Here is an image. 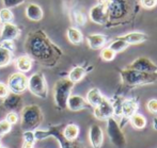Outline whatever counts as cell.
<instances>
[{"label":"cell","instance_id":"obj_1","mask_svg":"<svg viewBox=\"0 0 157 148\" xmlns=\"http://www.w3.org/2000/svg\"><path fill=\"white\" fill-rule=\"evenodd\" d=\"M25 48L27 54L33 61L47 67H54L61 59L63 52L55 43L50 41L43 30L32 31L26 39Z\"/></svg>","mask_w":157,"mask_h":148},{"label":"cell","instance_id":"obj_2","mask_svg":"<svg viewBox=\"0 0 157 148\" xmlns=\"http://www.w3.org/2000/svg\"><path fill=\"white\" fill-rule=\"evenodd\" d=\"M120 75L123 84L129 87H140V85L151 84V83L157 82V72H154V74L143 72L126 67L121 70Z\"/></svg>","mask_w":157,"mask_h":148},{"label":"cell","instance_id":"obj_3","mask_svg":"<svg viewBox=\"0 0 157 148\" xmlns=\"http://www.w3.org/2000/svg\"><path fill=\"white\" fill-rule=\"evenodd\" d=\"M44 119L43 112L41 108L36 105H26L21 109V127L23 131L35 130L41 126Z\"/></svg>","mask_w":157,"mask_h":148},{"label":"cell","instance_id":"obj_4","mask_svg":"<svg viewBox=\"0 0 157 148\" xmlns=\"http://www.w3.org/2000/svg\"><path fill=\"white\" fill-rule=\"evenodd\" d=\"M74 84L68 78H62L55 83L54 87V100L57 108L60 110L66 109V102L72 94Z\"/></svg>","mask_w":157,"mask_h":148},{"label":"cell","instance_id":"obj_5","mask_svg":"<svg viewBox=\"0 0 157 148\" xmlns=\"http://www.w3.org/2000/svg\"><path fill=\"white\" fill-rule=\"evenodd\" d=\"M27 90L30 91L32 95L39 98L45 99L48 95V87L45 76L42 72H35L28 78Z\"/></svg>","mask_w":157,"mask_h":148},{"label":"cell","instance_id":"obj_6","mask_svg":"<svg viewBox=\"0 0 157 148\" xmlns=\"http://www.w3.org/2000/svg\"><path fill=\"white\" fill-rule=\"evenodd\" d=\"M107 134L111 143L118 148H124L126 146V138L123 133L122 128L119 121L114 117L107 119Z\"/></svg>","mask_w":157,"mask_h":148},{"label":"cell","instance_id":"obj_7","mask_svg":"<svg viewBox=\"0 0 157 148\" xmlns=\"http://www.w3.org/2000/svg\"><path fill=\"white\" fill-rule=\"evenodd\" d=\"M6 85H8L11 93L21 94V93H24L27 90L28 77L26 76V74H24V72H14V74H12L9 77Z\"/></svg>","mask_w":157,"mask_h":148},{"label":"cell","instance_id":"obj_8","mask_svg":"<svg viewBox=\"0 0 157 148\" xmlns=\"http://www.w3.org/2000/svg\"><path fill=\"white\" fill-rule=\"evenodd\" d=\"M108 15L110 20L124 18L127 14L128 4L126 0H109L107 3Z\"/></svg>","mask_w":157,"mask_h":148},{"label":"cell","instance_id":"obj_9","mask_svg":"<svg viewBox=\"0 0 157 148\" xmlns=\"http://www.w3.org/2000/svg\"><path fill=\"white\" fill-rule=\"evenodd\" d=\"M89 17L92 23L96 24V25H106L109 20L107 3L98 2L97 4L92 6L89 12Z\"/></svg>","mask_w":157,"mask_h":148},{"label":"cell","instance_id":"obj_10","mask_svg":"<svg viewBox=\"0 0 157 148\" xmlns=\"http://www.w3.org/2000/svg\"><path fill=\"white\" fill-rule=\"evenodd\" d=\"M94 116L99 120H107L108 118L113 117L114 109L112 101L105 97L103 101L97 107L94 108Z\"/></svg>","mask_w":157,"mask_h":148},{"label":"cell","instance_id":"obj_11","mask_svg":"<svg viewBox=\"0 0 157 148\" xmlns=\"http://www.w3.org/2000/svg\"><path fill=\"white\" fill-rule=\"evenodd\" d=\"M127 68H132V69L143 72H151V74L157 72V65L153 61H151L149 58H145V57L137 58L127 66Z\"/></svg>","mask_w":157,"mask_h":148},{"label":"cell","instance_id":"obj_12","mask_svg":"<svg viewBox=\"0 0 157 148\" xmlns=\"http://www.w3.org/2000/svg\"><path fill=\"white\" fill-rule=\"evenodd\" d=\"M61 126H54L47 129L48 135L54 136L58 140L59 144H60L61 148H83L80 144L76 142V141H68L63 136V133L61 131Z\"/></svg>","mask_w":157,"mask_h":148},{"label":"cell","instance_id":"obj_13","mask_svg":"<svg viewBox=\"0 0 157 148\" xmlns=\"http://www.w3.org/2000/svg\"><path fill=\"white\" fill-rule=\"evenodd\" d=\"M2 107L9 112H16L17 110L21 109V107H23V98H21V94H14V93L10 92L8 96L3 98Z\"/></svg>","mask_w":157,"mask_h":148},{"label":"cell","instance_id":"obj_14","mask_svg":"<svg viewBox=\"0 0 157 148\" xmlns=\"http://www.w3.org/2000/svg\"><path fill=\"white\" fill-rule=\"evenodd\" d=\"M21 35V29L13 23L2 24L0 39L1 41H14Z\"/></svg>","mask_w":157,"mask_h":148},{"label":"cell","instance_id":"obj_15","mask_svg":"<svg viewBox=\"0 0 157 148\" xmlns=\"http://www.w3.org/2000/svg\"><path fill=\"white\" fill-rule=\"evenodd\" d=\"M138 108L139 105L136 99L134 98L123 99L122 103H121V117L124 119H129L135 113H137Z\"/></svg>","mask_w":157,"mask_h":148},{"label":"cell","instance_id":"obj_16","mask_svg":"<svg viewBox=\"0 0 157 148\" xmlns=\"http://www.w3.org/2000/svg\"><path fill=\"white\" fill-rule=\"evenodd\" d=\"M90 107V105L88 103L87 99H85L83 97L79 96V95H72L68 97L67 102H66V108L70 111L73 112H78L81 110L88 109Z\"/></svg>","mask_w":157,"mask_h":148},{"label":"cell","instance_id":"obj_17","mask_svg":"<svg viewBox=\"0 0 157 148\" xmlns=\"http://www.w3.org/2000/svg\"><path fill=\"white\" fill-rule=\"evenodd\" d=\"M89 141H90L91 146L93 148H99L103 145L104 133H103V130H101V126L94 124V125H92L91 127H90Z\"/></svg>","mask_w":157,"mask_h":148},{"label":"cell","instance_id":"obj_18","mask_svg":"<svg viewBox=\"0 0 157 148\" xmlns=\"http://www.w3.org/2000/svg\"><path fill=\"white\" fill-rule=\"evenodd\" d=\"M25 14L29 20L32 21H40L44 17V11L39 4L36 3H29L26 6Z\"/></svg>","mask_w":157,"mask_h":148},{"label":"cell","instance_id":"obj_19","mask_svg":"<svg viewBox=\"0 0 157 148\" xmlns=\"http://www.w3.org/2000/svg\"><path fill=\"white\" fill-rule=\"evenodd\" d=\"M121 39L125 41L128 45H138V44H141V43H144L145 41L147 39V34L142 32H129L127 34H124V35H121L119 36Z\"/></svg>","mask_w":157,"mask_h":148},{"label":"cell","instance_id":"obj_20","mask_svg":"<svg viewBox=\"0 0 157 148\" xmlns=\"http://www.w3.org/2000/svg\"><path fill=\"white\" fill-rule=\"evenodd\" d=\"M87 43L91 49H101L107 43V37L104 34H99V33L89 34L87 36Z\"/></svg>","mask_w":157,"mask_h":148},{"label":"cell","instance_id":"obj_21","mask_svg":"<svg viewBox=\"0 0 157 148\" xmlns=\"http://www.w3.org/2000/svg\"><path fill=\"white\" fill-rule=\"evenodd\" d=\"M15 64H16V68L18 69V72L26 74V72L31 70L33 65V60L28 54H24V56H21L16 59Z\"/></svg>","mask_w":157,"mask_h":148},{"label":"cell","instance_id":"obj_22","mask_svg":"<svg viewBox=\"0 0 157 148\" xmlns=\"http://www.w3.org/2000/svg\"><path fill=\"white\" fill-rule=\"evenodd\" d=\"M105 98V97L103 96V94L101 93V91L98 89H96V87H93V89H91L88 92L87 94V101L88 103L90 105V107H97V105H99V103L103 101V99Z\"/></svg>","mask_w":157,"mask_h":148},{"label":"cell","instance_id":"obj_23","mask_svg":"<svg viewBox=\"0 0 157 148\" xmlns=\"http://www.w3.org/2000/svg\"><path fill=\"white\" fill-rule=\"evenodd\" d=\"M88 72H89V69H87L83 66H75L70 72V74H68V79L73 83H77L85 78V76L88 74Z\"/></svg>","mask_w":157,"mask_h":148},{"label":"cell","instance_id":"obj_24","mask_svg":"<svg viewBox=\"0 0 157 148\" xmlns=\"http://www.w3.org/2000/svg\"><path fill=\"white\" fill-rule=\"evenodd\" d=\"M66 36H67V39L73 45H79V44H81V42L83 39L81 31L78 28L75 27H70L66 30Z\"/></svg>","mask_w":157,"mask_h":148},{"label":"cell","instance_id":"obj_25","mask_svg":"<svg viewBox=\"0 0 157 148\" xmlns=\"http://www.w3.org/2000/svg\"><path fill=\"white\" fill-rule=\"evenodd\" d=\"M63 136L68 141H76L79 135V127L75 124H68L62 130Z\"/></svg>","mask_w":157,"mask_h":148},{"label":"cell","instance_id":"obj_26","mask_svg":"<svg viewBox=\"0 0 157 148\" xmlns=\"http://www.w3.org/2000/svg\"><path fill=\"white\" fill-rule=\"evenodd\" d=\"M13 61V51L0 45V68L6 67Z\"/></svg>","mask_w":157,"mask_h":148},{"label":"cell","instance_id":"obj_27","mask_svg":"<svg viewBox=\"0 0 157 148\" xmlns=\"http://www.w3.org/2000/svg\"><path fill=\"white\" fill-rule=\"evenodd\" d=\"M129 121H130V124H132V127L136 128V129H138V130L143 129V128L147 126V119H145L144 116L141 115V114H139V113H135L134 115L129 118Z\"/></svg>","mask_w":157,"mask_h":148},{"label":"cell","instance_id":"obj_28","mask_svg":"<svg viewBox=\"0 0 157 148\" xmlns=\"http://www.w3.org/2000/svg\"><path fill=\"white\" fill-rule=\"evenodd\" d=\"M128 46H129V45H128L125 41L121 39L120 37H117L116 39H113V41L109 44V46H108V47H109L112 51L116 52V54H119V52H122L123 50H125Z\"/></svg>","mask_w":157,"mask_h":148},{"label":"cell","instance_id":"obj_29","mask_svg":"<svg viewBox=\"0 0 157 148\" xmlns=\"http://www.w3.org/2000/svg\"><path fill=\"white\" fill-rule=\"evenodd\" d=\"M13 19H14V14L11 11V9L3 8L0 10V21L2 24L6 23H12Z\"/></svg>","mask_w":157,"mask_h":148},{"label":"cell","instance_id":"obj_30","mask_svg":"<svg viewBox=\"0 0 157 148\" xmlns=\"http://www.w3.org/2000/svg\"><path fill=\"white\" fill-rule=\"evenodd\" d=\"M116 52L112 51L109 47H105V48H101V58L104 60V61H107L110 62L114 59L116 57Z\"/></svg>","mask_w":157,"mask_h":148},{"label":"cell","instance_id":"obj_31","mask_svg":"<svg viewBox=\"0 0 157 148\" xmlns=\"http://www.w3.org/2000/svg\"><path fill=\"white\" fill-rule=\"evenodd\" d=\"M73 19H74L75 24L78 26H85L86 21H87L86 15L82 12H80V11H75L73 13Z\"/></svg>","mask_w":157,"mask_h":148},{"label":"cell","instance_id":"obj_32","mask_svg":"<svg viewBox=\"0 0 157 148\" xmlns=\"http://www.w3.org/2000/svg\"><path fill=\"white\" fill-rule=\"evenodd\" d=\"M11 129H12V125L9 121H6V119L0 120V138L6 135V133H9L11 131Z\"/></svg>","mask_w":157,"mask_h":148},{"label":"cell","instance_id":"obj_33","mask_svg":"<svg viewBox=\"0 0 157 148\" xmlns=\"http://www.w3.org/2000/svg\"><path fill=\"white\" fill-rule=\"evenodd\" d=\"M25 1L26 0H2V6L6 9H13L23 4Z\"/></svg>","mask_w":157,"mask_h":148},{"label":"cell","instance_id":"obj_34","mask_svg":"<svg viewBox=\"0 0 157 148\" xmlns=\"http://www.w3.org/2000/svg\"><path fill=\"white\" fill-rule=\"evenodd\" d=\"M33 133H34L35 141H42V140H45V139L49 138V135H48V132H47V129H46V130L35 129V130H33Z\"/></svg>","mask_w":157,"mask_h":148},{"label":"cell","instance_id":"obj_35","mask_svg":"<svg viewBox=\"0 0 157 148\" xmlns=\"http://www.w3.org/2000/svg\"><path fill=\"white\" fill-rule=\"evenodd\" d=\"M23 140L26 143H35V138H34V133H33L32 130H26L23 133Z\"/></svg>","mask_w":157,"mask_h":148},{"label":"cell","instance_id":"obj_36","mask_svg":"<svg viewBox=\"0 0 157 148\" xmlns=\"http://www.w3.org/2000/svg\"><path fill=\"white\" fill-rule=\"evenodd\" d=\"M18 115H17L16 112L14 111H11L9 112L8 114H6V120L9 121V123L11 124V125H15V124H17V121H18Z\"/></svg>","mask_w":157,"mask_h":148},{"label":"cell","instance_id":"obj_37","mask_svg":"<svg viewBox=\"0 0 157 148\" xmlns=\"http://www.w3.org/2000/svg\"><path fill=\"white\" fill-rule=\"evenodd\" d=\"M147 108L151 113L157 114V99H151L147 101Z\"/></svg>","mask_w":157,"mask_h":148},{"label":"cell","instance_id":"obj_38","mask_svg":"<svg viewBox=\"0 0 157 148\" xmlns=\"http://www.w3.org/2000/svg\"><path fill=\"white\" fill-rule=\"evenodd\" d=\"M140 2L144 9H153L157 6V0H140Z\"/></svg>","mask_w":157,"mask_h":148},{"label":"cell","instance_id":"obj_39","mask_svg":"<svg viewBox=\"0 0 157 148\" xmlns=\"http://www.w3.org/2000/svg\"><path fill=\"white\" fill-rule=\"evenodd\" d=\"M10 93V90H9L8 85L3 82H0V98L3 99L4 97H6Z\"/></svg>","mask_w":157,"mask_h":148},{"label":"cell","instance_id":"obj_40","mask_svg":"<svg viewBox=\"0 0 157 148\" xmlns=\"http://www.w3.org/2000/svg\"><path fill=\"white\" fill-rule=\"evenodd\" d=\"M0 45L6 47V49L11 50V51H14V49H15V45H14V42L13 41H1Z\"/></svg>","mask_w":157,"mask_h":148},{"label":"cell","instance_id":"obj_41","mask_svg":"<svg viewBox=\"0 0 157 148\" xmlns=\"http://www.w3.org/2000/svg\"><path fill=\"white\" fill-rule=\"evenodd\" d=\"M23 148H34V144H32V143H26V142H24Z\"/></svg>","mask_w":157,"mask_h":148},{"label":"cell","instance_id":"obj_42","mask_svg":"<svg viewBox=\"0 0 157 148\" xmlns=\"http://www.w3.org/2000/svg\"><path fill=\"white\" fill-rule=\"evenodd\" d=\"M153 128L155 130H157V116L153 119Z\"/></svg>","mask_w":157,"mask_h":148},{"label":"cell","instance_id":"obj_43","mask_svg":"<svg viewBox=\"0 0 157 148\" xmlns=\"http://www.w3.org/2000/svg\"><path fill=\"white\" fill-rule=\"evenodd\" d=\"M1 27H2V23L0 21V29H1Z\"/></svg>","mask_w":157,"mask_h":148},{"label":"cell","instance_id":"obj_44","mask_svg":"<svg viewBox=\"0 0 157 148\" xmlns=\"http://www.w3.org/2000/svg\"><path fill=\"white\" fill-rule=\"evenodd\" d=\"M2 147V145H1V142H0V148H1Z\"/></svg>","mask_w":157,"mask_h":148},{"label":"cell","instance_id":"obj_45","mask_svg":"<svg viewBox=\"0 0 157 148\" xmlns=\"http://www.w3.org/2000/svg\"><path fill=\"white\" fill-rule=\"evenodd\" d=\"M1 148H6V147H1Z\"/></svg>","mask_w":157,"mask_h":148}]
</instances>
